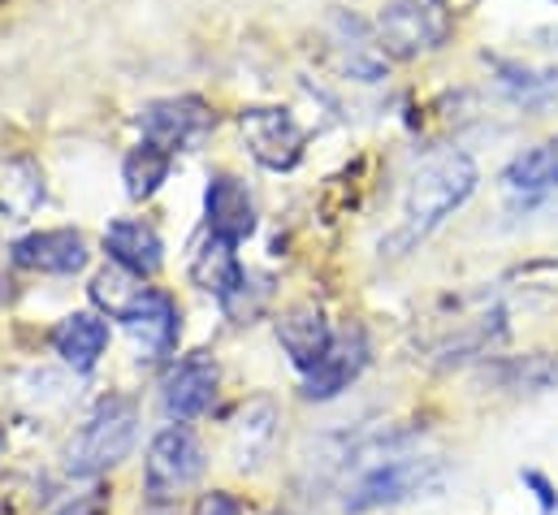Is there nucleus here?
I'll return each mask as SVG.
<instances>
[{
    "mask_svg": "<svg viewBox=\"0 0 558 515\" xmlns=\"http://www.w3.org/2000/svg\"><path fill=\"white\" fill-rule=\"evenodd\" d=\"M44 204V173L26 160V156H13L0 165V213L22 221L31 217L35 208Z\"/></svg>",
    "mask_w": 558,
    "mask_h": 515,
    "instance_id": "6ab92c4d",
    "label": "nucleus"
},
{
    "mask_svg": "<svg viewBox=\"0 0 558 515\" xmlns=\"http://www.w3.org/2000/svg\"><path fill=\"white\" fill-rule=\"evenodd\" d=\"M13 260L31 273L70 277L87 264V239L78 230H35V235L13 243Z\"/></svg>",
    "mask_w": 558,
    "mask_h": 515,
    "instance_id": "4468645a",
    "label": "nucleus"
},
{
    "mask_svg": "<svg viewBox=\"0 0 558 515\" xmlns=\"http://www.w3.org/2000/svg\"><path fill=\"white\" fill-rule=\"evenodd\" d=\"M498 74H502V79H498L502 92H507L515 105L537 109V105H546V100L558 96V70L537 74V70H524V65H498Z\"/></svg>",
    "mask_w": 558,
    "mask_h": 515,
    "instance_id": "4be33fe9",
    "label": "nucleus"
},
{
    "mask_svg": "<svg viewBox=\"0 0 558 515\" xmlns=\"http://www.w3.org/2000/svg\"><path fill=\"white\" fill-rule=\"evenodd\" d=\"M140 130L143 143L173 156V152L195 147L213 130V113L199 96H165V100H151L140 109Z\"/></svg>",
    "mask_w": 558,
    "mask_h": 515,
    "instance_id": "0eeeda50",
    "label": "nucleus"
},
{
    "mask_svg": "<svg viewBox=\"0 0 558 515\" xmlns=\"http://www.w3.org/2000/svg\"><path fill=\"white\" fill-rule=\"evenodd\" d=\"M191 277H195V286L199 290H208V295H217L221 299V308L230 312V316H247V312H256L252 303H247V268L239 264L234 256V243L230 239H217V235H204L195 248H191Z\"/></svg>",
    "mask_w": 558,
    "mask_h": 515,
    "instance_id": "423d86ee",
    "label": "nucleus"
},
{
    "mask_svg": "<svg viewBox=\"0 0 558 515\" xmlns=\"http://www.w3.org/2000/svg\"><path fill=\"white\" fill-rule=\"evenodd\" d=\"M105 252L131 277H156L165 264V243L147 221H113L105 230Z\"/></svg>",
    "mask_w": 558,
    "mask_h": 515,
    "instance_id": "f3484780",
    "label": "nucleus"
},
{
    "mask_svg": "<svg viewBox=\"0 0 558 515\" xmlns=\"http://www.w3.org/2000/svg\"><path fill=\"white\" fill-rule=\"evenodd\" d=\"M476 182H481V173H476V160L468 152H446V156L428 160L412 178L408 195H403L395 230L381 239V256L399 260L408 252H416L450 213H459L472 200Z\"/></svg>",
    "mask_w": 558,
    "mask_h": 515,
    "instance_id": "f257e3e1",
    "label": "nucleus"
},
{
    "mask_svg": "<svg viewBox=\"0 0 558 515\" xmlns=\"http://www.w3.org/2000/svg\"><path fill=\"white\" fill-rule=\"evenodd\" d=\"M243 507L230 499V494H221V490H213V494H199V503H195V515H239Z\"/></svg>",
    "mask_w": 558,
    "mask_h": 515,
    "instance_id": "393cba45",
    "label": "nucleus"
},
{
    "mask_svg": "<svg viewBox=\"0 0 558 515\" xmlns=\"http://www.w3.org/2000/svg\"><path fill=\"white\" fill-rule=\"evenodd\" d=\"M498 382L507 390H524V394H542V390H550L558 382V360L555 356H520V360H507L498 373H494Z\"/></svg>",
    "mask_w": 558,
    "mask_h": 515,
    "instance_id": "5701e85b",
    "label": "nucleus"
},
{
    "mask_svg": "<svg viewBox=\"0 0 558 515\" xmlns=\"http://www.w3.org/2000/svg\"><path fill=\"white\" fill-rule=\"evenodd\" d=\"M204 217H208V235L230 239L234 248H239L243 239H252V235H256V200H252L247 182H239L234 173L208 178Z\"/></svg>",
    "mask_w": 558,
    "mask_h": 515,
    "instance_id": "f8f14e48",
    "label": "nucleus"
},
{
    "mask_svg": "<svg viewBox=\"0 0 558 515\" xmlns=\"http://www.w3.org/2000/svg\"><path fill=\"white\" fill-rule=\"evenodd\" d=\"M140 290L143 286H135V277H131L126 268H118V264H113V268H100V273L92 277V299H96L113 321L126 312V303H131Z\"/></svg>",
    "mask_w": 558,
    "mask_h": 515,
    "instance_id": "b1692460",
    "label": "nucleus"
},
{
    "mask_svg": "<svg viewBox=\"0 0 558 515\" xmlns=\"http://www.w3.org/2000/svg\"><path fill=\"white\" fill-rule=\"evenodd\" d=\"M329 44H333V61L342 74H351L355 83H377L386 74V52L377 44V35L355 17V13H333L329 17Z\"/></svg>",
    "mask_w": 558,
    "mask_h": 515,
    "instance_id": "ddd939ff",
    "label": "nucleus"
},
{
    "mask_svg": "<svg viewBox=\"0 0 558 515\" xmlns=\"http://www.w3.org/2000/svg\"><path fill=\"white\" fill-rule=\"evenodd\" d=\"M65 515H92V512H65Z\"/></svg>",
    "mask_w": 558,
    "mask_h": 515,
    "instance_id": "bb28decb",
    "label": "nucleus"
},
{
    "mask_svg": "<svg viewBox=\"0 0 558 515\" xmlns=\"http://www.w3.org/2000/svg\"><path fill=\"white\" fill-rule=\"evenodd\" d=\"M169 152H160V147H151V143H140L126 160H122V182H126V195L131 200H147V195H156L160 191V182L169 178Z\"/></svg>",
    "mask_w": 558,
    "mask_h": 515,
    "instance_id": "412c9836",
    "label": "nucleus"
},
{
    "mask_svg": "<svg viewBox=\"0 0 558 515\" xmlns=\"http://www.w3.org/2000/svg\"><path fill=\"white\" fill-rule=\"evenodd\" d=\"M502 187L515 195H546L558 187V134L520 152L507 169H502Z\"/></svg>",
    "mask_w": 558,
    "mask_h": 515,
    "instance_id": "a211bd4d",
    "label": "nucleus"
},
{
    "mask_svg": "<svg viewBox=\"0 0 558 515\" xmlns=\"http://www.w3.org/2000/svg\"><path fill=\"white\" fill-rule=\"evenodd\" d=\"M441 477V464L437 459H424V455H399V459H381L373 464L355 490L347 494V512H377V507H395L412 494H424L428 486H437Z\"/></svg>",
    "mask_w": 558,
    "mask_h": 515,
    "instance_id": "20e7f679",
    "label": "nucleus"
},
{
    "mask_svg": "<svg viewBox=\"0 0 558 515\" xmlns=\"http://www.w3.org/2000/svg\"><path fill=\"white\" fill-rule=\"evenodd\" d=\"M239 127L247 134V152L265 169L281 173V169H294L299 165L307 134H303V127L286 109H243L239 113Z\"/></svg>",
    "mask_w": 558,
    "mask_h": 515,
    "instance_id": "6e6552de",
    "label": "nucleus"
},
{
    "mask_svg": "<svg viewBox=\"0 0 558 515\" xmlns=\"http://www.w3.org/2000/svg\"><path fill=\"white\" fill-rule=\"evenodd\" d=\"M450 26L446 0H386L377 13V44L395 61H416L450 39Z\"/></svg>",
    "mask_w": 558,
    "mask_h": 515,
    "instance_id": "7ed1b4c3",
    "label": "nucleus"
},
{
    "mask_svg": "<svg viewBox=\"0 0 558 515\" xmlns=\"http://www.w3.org/2000/svg\"><path fill=\"white\" fill-rule=\"evenodd\" d=\"M278 343L286 347L290 364L307 373V369H316L320 356L333 347V330H329V321H325L320 308H307V303H303V308H290L278 321Z\"/></svg>",
    "mask_w": 558,
    "mask_h": 515,
    "instance_id": "dca6fc26",
    "label": "nucleus"
},
{
    "mask_svg": "<svg viewBox=\"0 0 558 515\" xmlns=\"http://www.w3.org/2000/svg\"><path fill=\"white\" fill-rule=\"evenodd\" d=\"M135 433H140V411L131 398H109L96 407V416L78 429V438L65 446V468L74 477H96V472H109L118 468L131 446H135Z\"/></svg>",
    "mask_w": 558,
    "mask_h": 515,
    "instance_id": "f03ea898",
    "label": "nucleus"
},
{
    "mask_svg": "<svg viewBox=\"0 0 558 515\" xmlns=\"http://www.w3.org/2000/svg\"><path fill=\"white\" fill-rule=\"evenodd\" d=\"M364 364H368V338H364V330L338 334L333 347L320 356V364L303 373V398H312V403L338 398L342 390H351V382L364 373Z\"/></svg>",
    "mask_w": 558,
    "mask_h": 515,
    "instance_id": "9b49d317",
    "label": "nucleus"
},
{
    "mask_svg": "<svg viewBox=\"0 0 558 515\" xmlns=\"http://www.w3.org/2000/svg\"><path fill=\"white\" fill-rule=\"evenodd\" d=\"M105 347H109V325L96 312H70L65 321L52 325V351L74 373H92L100 364Z\"/></svg>",
    "mask_w": 558,
    "mask_h": 515,
    "instance_id": "2eb2a0df",
    "label": "nucleus"
},
{
    "mask_svg": "<svg viewBox=\"0 0 558 515\" xmlns=\"http://www.w3.org/2000/svg\"><path fill=\"white\" fill-rule=\"evenodd\" d=\"M199 472H204V446L195 442L191 429L169 424V429H160V433L151 438L147 464H143V481H147V494H151L156 503H165V499L191 490V486L199 481Z\"/></svg>",
    "mask_w": 558,
    "mask_h": 515,
    "instance_id": "39448f33",
    "label": "nucleus"
},
{
    "mask_svg": "<svg viewBox=\"0 0 558 515\" xmlns=\"http://www.w3.org/2000/svg\"><path fill=\"white\" fill-rule=\"evenodd\" d=\"M533 39H537L542 48H558V22H555V26H542V31L533 35Z\"/></svg>",
    "mask_w": 558,
    "mask_h": 515,
    "instance_id": "a878e982",
    "label": "nucleus"
},
{
    "mask_svg": "<svg viewBox=\"0 0 558 515\" xmlns=\"http://www.w3.org/2000/svg\"><path fill=\"white\" fill-rule=\"evenodd\" d=\"M217 382H221V373H217V364L208 356H186L182 364L169 369V378L160 386V411L173 424L199 420L217 398Z\"/></svg>",
    "mask_w": 558,
    "mask_h": 515,
    "instance_id": "9d476101",
    "label": "nucleus"
},
{
    "mask_svg": "<svg viewBox=\"0 0 558 515\" xmlns=\"http://www.w3.org/2000/svg\"><path fill=\"white\" fill-rule=\"evenodd\" d=\"M118 321L135 338V356L140 360H160L178 343V303L165 290H156V286H143Z\"/></svg>",
    "mask_w": 558,
    "mask_h": 515,
    "instance_id": "1a4fd4ad",
    "label": "nucleus"
},
{
    "mask_svg": "<svg viewBox=\"0 0 558 515\" xmlns=\"http://www.w3.org/2000/svg\"><path fill=\"white\" fill-rule=\"evenodd\" d=\"M274 420H278V411H274V403L269 398H256V403H247L243 411H239V420H234V464L239 468H247V464H256V455L274 442Z\"/></svg>",
    "mask_w": 558,
    "mask_h": 515,
    "instance_id": "aec40b11",
    "label": "nucleus"
}]
</instances>
